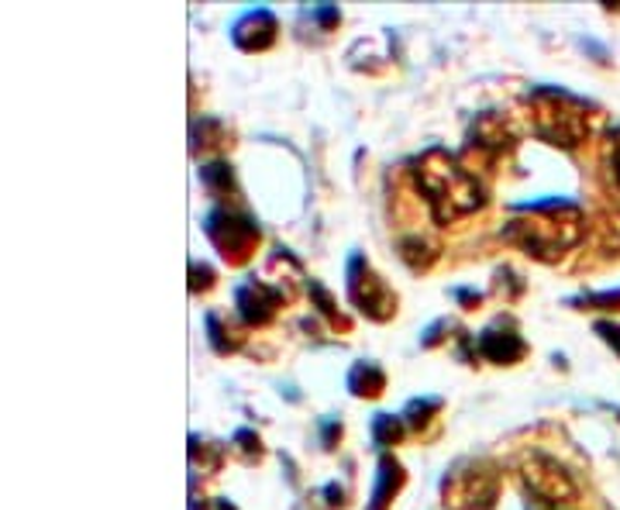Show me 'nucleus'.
I'll list each match as a JSON object with an SVG mask.
<instances>
[{
	"mask_svg": "<svg viewBox=\"0 0 620 510\" xmlns=\"http://www.w3.org/2000/svg\"><path fill=\"white\" fill-rule=\"evenodd\" d=\"M207 217H214L217 225H225V232H207L211 238H214V246L225 252V256H235V259H241L249 252V246L259 238V228L252 225L249 217H238V214H231V211H211Z\"/></svg>",
	"mask_w": 620,
	"mask_h": 510,
	"instance_id": "obj_3",
	"label": "nucleus"
},
{
	"mask_svg": "<svg viewBox=\"0 0 620 510\" xmlns=\"http://www.w3.org/2000/svg\"><path fill=\"white\" fill-rule=\"evenodd\" d=\"M383 372L375 369L372 363H359L356 369H351V376H348V387H351V393H359V396H375L383 390Z\"/></svg>",
	"mask_w": 620,
	"mask_h": 510,
	"instance_id": "obj_7",
	"label": "nucleus"
},
{
	"mask_svg": "<svg viewBox=\"0 0 620 510\" xmlns=\"http://www.w3.org/2000/svg\"><path fill=\"white\" fill-rule=\"evenodd\" d=\"M372 435H375V446H393V441L401 438V420H396L393 414H375Z\"/></svg>",
	"mask_w": 620,
	"mask_h": 510,
	"instance_id": "obj_8",
	"label": "nucleus"
},
{
	"mask_svg": "<svg viewBox=\"0 0 620 510\" xmlns=\"http://www.w3.org/2000/svg\"><path fill=\"white\" fill-rule=\"evenodd\" d=\"M401 483H404L401 462L383 455L380 459V483H375V490H372V510H383V503H390V497L396 494V486Z\"/></svg>",
	"mask_w": 620,
	"mask_h": 510,
	"instance_id": "obj_6",
	"label": "nucleus"
},
{
	"mask_svg": "<svg viewBox=\"0 0 620 510\" xmlns=\"http://www.w3.org/2000/svg\"><path fill=\"white\" fill-rule=\"evenodd\" d=\"M600 331L607 335V342H610V345H613V342L620 345V328H613V324H600Z\"/></svg>",
	"mask_w": 620,
	"mask_h": 510,
	"instance_id": "obj_10",
	"label": "nucleus"
},
{
	"mask_svg": "<svg viewBox=\"0 0 620 510\" xmlns=\"http://www.w3.org/2000/svg\"><path fill=\"white\" fill-rule=\"evenodd\" d=\"M417 180L425 187L428 201L434 204L438 217H455L479 204V183L455 159H449V155L438 149L420 159Z\"/></svg>",
	"mask_w": 620,
	"mask_h": 510,
	"instance_id": "obj_1",
	"label": "nucleus"
},
{
	"mask_svg": "<svg viewBox=\"0 0 620 510\" xmlns=\"http://www.w3.org/2000/svg\"><path fill=\"white\" fill-rule=\"evenodd\" d=\"M235 297H238L241 318L252 321V324H262L265 318H270V315H273V307H276V300H279V294H273L270 286L259 283V280L241 283Z\"/></svg>",
	"mask_w": 620,
	"mask_h": 510,
	"instance_id": "obj_4",
	"label": "nucleus"
},
{
	"mask_svg": "<svg viewBox=\"0 0 620 510\" xmlns=\"http://www.w3.org/2000/svg\"><path fill=\"white\" fill-rule=\"evenodd\" d=\"M335 435H342V425L335 428V420H324V446L331 449V441H335Z\"/></svg>",
	"mask_w": 620,
	"mask_h": 510,
	"instance_id": "obj_9",
	"label": "nucleus"
},
{
	"mask_svg": "<svg viewBox=\"0 0 620 510\" xmlns=\"http://www.w3.org/2000/svg\"><path fill=\"white\" fill-rule=\"evenodd\" d=\"M348 290H351V300H356L372 318H386L393 310L390 290L362 259H351V265H348Z\"/></svg>",
	"mask_w": 620,
	"mask_h": 510,
	"instance_id": "obj_2",
	"label": "nucleus"
},
{
	"mask_svg": "<svg viewBox=\"0 0 620 510\" xmlns=\"http://www.w3.org/2000/svg\"><path fill=\"white\" fill-rule=\"evenodd\" d=\"M479 348H482V356L493 363H514L524 356V342L517 335H497V331H486L479 339Z\"/></svg>",
	"mask_w": 620,
	"mask_h": 510,
	"instance_id": "obj_5",
	"label": "nucleus"
}]
</instances>
